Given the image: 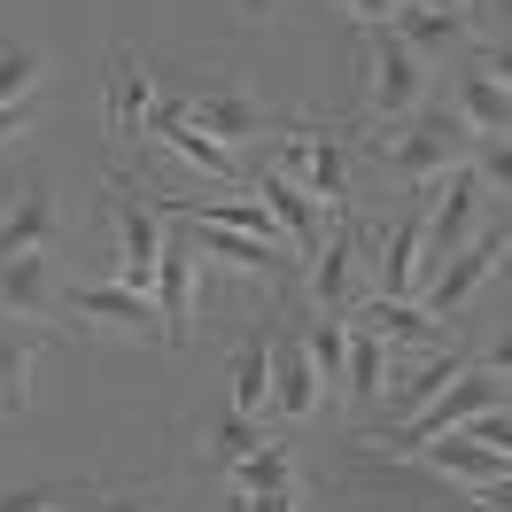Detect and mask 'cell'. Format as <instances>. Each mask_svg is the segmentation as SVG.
Masks as SVG:
<instances>
[{
	"label": "cell",
	"instance_id": "34",
	"mask_svg": "<svg viewBox=\"0 0 512 512\" xmlns=\"http://www.w3.org/2000/svg\"><path fill=\"white\" fill-rule=\"evenodd\" d=\"M39 125V101H16V109H0V148H16L24 132Z\"/></svg>",
	"mask_w": 512,
	"mask_h": 512
},
{
	"label": "cell",
	"instance_id": "26",
	"mask_svg": "<svg viewBox=\"0 0 512 512\" xmlns=\"http://www.w3.org/2000/svg\"><path fill=\"white\" fill-rule=\"evenodd\" d=\"M303 350H311V365H319V388L342 381V365H350V326L334 319V311H319V319H311V334H303Z\"/></svg>",
	"mask_w": 512,
	"mask_h": 512
},
{
	"label": "cell",
	"instance_id": "4",
	"mask_svg": "<svg viewBox=\"0 0 512 512\" xmlns=\"http://www.w3.org/2000/svg\"><path fill=\"white\" fill-rule=\"evenodd\" d=\"M497 404H505V381L466 365V373H458V381H450L443 396L427 404V412H412L404 427H396V443H412V450H419V443H435V435H458V427H474V419H481V412H497Z\"/></svg>",
	"mask_w": 512,
	"mask_h": 512
},
{
	"label": "cell",
	"instance_id": "30",
	"mask_svg": "<svg viewBox=\"0 0 512 512\" xmlns=\"http://www.w3.org/2000/svg\"><path fill=\"white\" fill-rule=\"evenodd\" d=\"M256 443H264V435H256V419H249V412H225V419H218V458H225V466H241Z\"/></svg>",
	"mask_w": 512,
	"mask_h": 512
},
{
	"label": "cell",
	"instance_id": "2",
	"mask_svg": "<svg viewBox=\"0 0 512 512\" xmlns=\"http://www.w3.org/2000/svg\"><path fill=\"white\" fill-rule=\"evenodd\" d=\"M365 94H373V117H381V125H404V117L427 109V63H419L388 24L373 32V47H365Z\"/></svg>",
	"mask_w": 512,
	"mask_h": 512
},
{
	"label": "cell",
	"instance_id": "18",
	"mask_svg": "<svg viewBox=\"0 0 512 512\" xmlns=\"http://www.w3.org/2000/svg\"><path fill=\"white\" fill-rule=\"evenodd\" d=\"M272 342H280V319L264 311L256 319V334L241 342V357H233V412H272Z\"/></svg>",
	"mask_w": 512,
	"mask_h": 512
},
{
	"label": "cell",
	"instance_id": "19",
	"mask_svg": "<svg viewBox=\"0 0 512 512\" xmlns=\"http://www.w3.org/2000/svg\"><path fill=\"white\" fill-rule=\"evenodd\" d=\"M319 272H311V303L319 311H334V319H350L357 311V295H350V272H357V225H334L326 233V249L311 256Z\"/></svg>",
	"mask_w": 512,
	"mask_h": 512
},
{
	"label": "cell",
	"instance_id": "10",
	"mask_svg": "<svg viewBox=\"0 0 512 512\" xmlns=\"http://www.w3.org/2000/svg\"><path fill=\"white\" fill-rule=\"evenodd\" d=\"M256 202H264V210L280 218V233H288V241H295V256H319V249H326L319 202H311V194L295 187V179H288V171H280V163H256Z\"/></svg>",
	"mask_w": 512,
	"mask_h": 512
},
{
	"label": "cell",
	"instance_id": "8",
	"mask_svg": "<svg viewBox=\"0 0 512 512\" xmlns=\"http://www.w3.org/2000/svg\"><path fill=\"white\" fill-rule=\"evenodd\" d=\"M280 171H288L311 202H326V210L350 202V156H342V140H326V132L319 140H288V148H280Z\"/></svg>",
	"mask_w": 512,
	"mask_h": 512
},
{
	"label": "cell",
	"instance_id": "12",
	"mask_svg": "<svg viewBox=\"0 0 512 512\" xmlns=\"http://www.w3.org/2000/svg\"><path fill=\"white\" fill-rule=\"evenodd\" d=\"M187 117H194L202 132H218V140L233 148V156H241V148H256V140L272 132V109H264L256 94H233V86H218V94L187 101Z\"/></svg>",
	"mask_w": 512,
	"mask_h": 512
},
{
	"label": "cell",
	"instance_id": "38",
	"mask_svg": "<svg viewBox=\"0 0 512 512\" xmlns=\"http://www.w3.org/2000/svg\"><path fill=\"white\" fill-rule=\"evenodd\" d=\"M481 70H489V78H497V86L512 94V47H497V55H481Z\"/></svg>",
	"mask_w": 512,
	"mask_h": 512
},
{
	"label": "cell",
	"instance_id": "40",
	"mask_svg": "<svg viewBox=\"0 0 512 512\" xmlns=\"http://www.w3.org/2000/svg\"><path fill=\"white\" fill-rule=\"evenodd\" d=\"M256 8H272V0H256Z\"/></svg>",
	"mask_w": 512,
	"mask_h": 512
},
{
	"label": "cell",
	"instance_id": "33",
	"mask_svg": "<svg viewBox=\"0 0 512 512\" xmlns=\"http://www.w3.org/2000/svg\"><path fill=\"white\" fill-rule=\"evenodd\" d=\"M55 512H163V505L140 489V497H86V505H55Z\"/></svg>",
	"mask_w": 512,
	"mask_h": 512
},
{
	"label": "cell",
	"instance_id": "35",
	"mask_svg": "<svg viewBox=\"0 0 512 512\" xmlns=\"http://www.w3.org/2000/svg\"><path fill=\"white\" fill-rule=\"evenodd\" d=\"M342 8H350L357 24H373V32H381V24H396V8H404V0H342Z\"/></svg>",
	"mask_w": 512,
	"mask_h": 512
},
{
	"label": "cell",
	"instance_id": "7",
	"mask_svg": "<svg viewBox=\"0 0 512 512\" xmlns=\"http://www.w3.org/2000/svg\"><path fill=\"white\" fill-rule=\"evenodd\" d=\"M63 311H70V319H94V326H125V334H156V342H163L156 295L125 288V280H94V288H63Z\"/></svg>",
	"mask_w": 512,
	"mask_h": 512
},
{
	"label": "cell",
	"instance_id": "22",
	"mask_svg": "<svg viewBox=\"0 0 512 512\" xmlns=\"http://www.w3.org/2000/svg\"><path fill=\"white\" fill-rule=\"evenodd\" d=\"M450 109L474 125V140H489V132H512V94L489 78V70H458V94H450Z\"/></svg>",
	"mask_w": 512,
	"mask_h": 512
},
{
	"label": "cell",
	"instance_id": "39",
	"mask_svg": "<svg viewBox=\"0 0 512 512\" xmlns=\"http://www.w3.org/2000/svg\"><path fill=\"white\" fill-rule=\"evenodd\" d=\"M458 8H466V16H474V24H481V16H489V8H497V0H458Z\"/></svg>",
	"mask_w": 512,
	"mask_h": 512
},
{
	"label": "cell",
	"instance_id": "6",
	"mask_svg": "<svg viewBox=\"0 0 512 512\" xmlns=\"http://www.w3.org/2000/svg\"><path fill=\"white\" fill-rule=\"evenodd\" d=\"M156 256H163V210L117 187V280L148 295L156 288Z\"/></svg>",
	"mask_w": 512,
	"mask_h": 512
},
{
	"label": "cell",
	"instance_id": "23",
	"mask_svg": "<svg viewBox=\"0 0 512 512\" xmlns=\"http://www.w3.org/2000/svg\"><path fill=\"white\" fill-rule=\"evenodd\" d=\"M357 311L381 326L388 342H412V350H450V326H443V319H427V311H412L404 295H365Z\"/></svg>",
	"mask_w": 512,
	"mask_h": 512
},
{
	"label": "cell",
	"instance_id": "29",
	"mask_svg": "<svg viewBox=\"0 0 512 512\" xmlns=\"http://www.w3.org/2000/svg\"><path fill=\"white\" fill-rule=\"evenodd\" d=\"M481 171V187L489 194H505L512 202V132H489V140H474V156H466Z\"/></svg>",
	"mask_w": 512,
	"mask_h": 512
},
{
	"label": "cell",
	"instance_id": "21",
	"mask_svg": "<svg viewBox=\"0 0 512 512\" xmlns=\"http://www.w3.org/2000/svg\"><path fill=\"white\" fill-rule=\"evenodd\" d=\"M419 450H427V466H435V474H458L466 489H481V481H505V474H512L505 450L474 443V435H435V443H419Z\"/></svg>",
	"mask_w": 512,
	"mask_h": 512
},
{
	"label": "cell",
	"instance_id": "3",
	"mask_svg": "<svg viewBox=\"0 0 512 512\" xmlns=\"http://www.w3.org/2000/svg\"><path fill=\"white\" fill-rule=\"evenodd\" d=\"M505 249H512V233H505V225H481L474 241H466V249L450 256V264L435 272V280H427V288H419V295H427V319H443V326L458 319V311H466V303L489 288V272L505 264Z\"/></svg>",
	"mask_w": 512,
	"mask_h": 512
},
{
	"label": "cell",
	"instance_id": "27",
	"mask_svg": "<svg viewBox=\"0 0 512 512\" xmlns=\"http://www.w3.org/2000/svg\"><path fill=\"white\" fill-rule=\"evenodd\" d=\"M233 489H295V458L288 443H256L241 466H233Z\"/></svg>",
	"mask_w": 512,
	"mask_h": 512
},
{
	"label": "cell",
	"instance_id": "13",
	"mask_svg": "<svg viewBox=\"0 0 512 512\" xmlns=\"http://www.w3.org/2000/svg\"><path fill=\"white\" fill-rule=\"evenodd\" d=\"M148 117H156L148 63H140V55H117V63H109V140L140 148V140H148Z\"/></svg>",
	"mask_w": 512,
	"mask_h": 512
},
{
	"label": "cell",
	"instance_id": "31",
	"mask_svg": "<svg viewBox=\"0 0 512 512\" xmlns=\"http://www.w3.org/2000/svg\"><path fill=\"white\" fill-rule=\"evenodd\" d=\"M55 505H63V497H55L47 481H24V489H8V497H0V512H55Z\"/></svg>",
	"mask_w": 512,
	"mask_h": 512
},
{
	"label": "cell",
	"instance_id": "1",
	"mask_svg": "<svg viewBox=\"0 0 512 512\" xmlns=\"http://www.w3.org/2000/svg\"><path fill=\"white\" fill-rule=\"evenodd\" d=\"M373 156H381V171H388L404 194H427L435 179H450L458 163L474 156V125H466V117L443 101V109H419L404 132L373 140Z\"/></svg>",
	"mask_w": 512,
	"mask_h": 512
},
{
	"label": "cell",
	"instance_id": "36",
	"mask_svg": "<svg viewBox=\"0 0 512 512\" xmlns=\"http://www.w3.org/2000/svg\"><path fill=\"white\" fill-rule=\"evenodd\" d=\"M474 505H481V512H512V474H505V481H481Z\"/></svg>",
	"mask_w": 512,
	"mask_h": 512
},
{
	"label": "cell",
	"instance_id": "28",
	"mask_svg": "<svg viewBox=\"0 0 512 512\" xmlns=\"http://www.w3.org/2000/svg\"><path fill=\"white\" fill-rule=\"evenodd\" d=\"M39 78H47V55H39V47H0V109L32 101Z\"/></svg>",
	"mask_w": 512,
	"mask_h": 512
},
{
	"label": "cell",
	"instance_id": "25",
	"mask_svg": "<svg viewBox=\"0 0 512 512\" xmlns=\"http://www.w3.org/2000/svg\"><path fill=\"white\" fill-rule=\"evenodd\" d=\"M32 334H24V326H0V404H8V412H24V404H32Z\"/></svg>",
	"mask_w": 512,
	"mask_h": 512
},
{
	"label": "cell",
	"instance_id": "5",
	"mask_svg": "<svg viewBox=\"0 0 512 512\" xmlns=\"http://www.w3.org/2000/svg\"><path fill=\"white\" fill-rule=\"evenodd\" d=\"M388 32L404 39L419 63H450V55H466V47H474V16H466L458 0H404Z\"/></svg>",
	"mask_w": 512,
	"mask_h": 512
},
{
	"label": "cell",
	"instance_id": "15",
	"mask_svg": "<svg viewBox=\"0 0 512 512\" xmlns=\"http://www.w3.org/2000/svg\"><path fill=\"white\" fill-rule=\"evenodd\" d=\"M171 225H187L194 249L218 256V264H233V272H272V280H280V272L295 264V249H264L256 233H233V225H194V218H171Z\"/></svg>",
	"mask_w": 512,
	"mask_h": 512
},
{
	"label": "cell",
	"instance_id": "32",
	"mask_svg": "<svg viewBox=\"0 0 512 512\" xmlns=\"http://www.w3.org/2000/svg\"><path fill=\"white\" fill-rule=\"evenodd\" d=\"M233 512H295V489H233Z\"/></svg>",
	"mask_w": 512,
	"mask_h": 512
},
{
	"label": "cell",
	"instance_id": "20",
	"mask_svg": "<svg viewBox=\"0 0 512 512\" xmlns=\"http://www.w3.org/2000/svg\"><path fill=\"white\" fill-rule=\"evenodd\" d=\"M381 381H388V334L357 311V326H350V365H342V396H350L357 412H373V404H381Z\"/></svg>",
	"mask_w": 512,
	"mask_h": 512
},
{
	"label": "cell",
	"instance_id": "17",
	"mask_svg": "<svg viewBox=\"0 0 512 512\" xmlns=\"http://www.w3.org/2000/svg\"><path fill=\"white\" fill-rule=\"evenodd\" d=\"M63 233V210H55V194L47 187H24V202L0 218V264H16V256H47V241Z\"/></svg>",
	"mask_w": 512,
	"mask_h": 512
},
{
	"label": "cell",
	"instance_id": "24",
	"mask_svg": "<svg viewBox=\"0 0 512 512\" xmlns=\"http://www.w3.org/2000/svg\"><path fill=\"white\" fill-rule=\"evenodd\" d=\"M458 373H466V357H458V350H427V365H412V373H404V388L388 396V427H404L412 412H427V404H435Z\"/></svg>",
	"mask_w": 512,
	"mask_h": 512
},
{
	"label": "cell",
	"instance_id": "9",
	"mask_svg": "<svg viewBox=\"0 0 512 512\" xmlns=\"http://www.w3.org/2000/svg\"><path fill=\"white\" fill-rule=\"evenodd\" d=\"M156 319H163V342L179 350L187 342V319H194V241H187V225L163 241V256H156Z\"/></svg>",
	"mask_w": 512,
	"mask_h": 512
},
{
	"label": "cell",
	"instance_id": "11",
	"mask_svg": "<svg viewBox=\"0 0 512 512\" xmlns=\"http://www.w3.org/2000/svg\"><path fill=\"white\" fill-rule=\"evenodd\" d=\"M419 256H427V202H404L396 210V225H388V241H381V280H373V295H412L419 288Z\"/></svg>",
	"mask_w": 512,
	"mask_h": 512
},
{
	"label": "cell",
	"instance_id": "37",
	"mask_svg": "<svg viewBox=\"0 0 512 512\" xmlns=\"http://www.w3.org/2000/svg\"><path fill=\"white\" fill-rule=\"evenodd\" d=\"M489 373H497V381H512V326L489 342Z\"/></svg>",
	"mask_w": 512,
	"mask_h": 512
},
{
	"label": "cell",
	"instance_id": "14",
	"mask_svg": "<svg viewBox=\"0 0 512 512\" xmlns=\"http://www.w3.org/2000/svg\"><path fill=\"white\" fill-rule=\"evenodd\" d=\"M272 412L280 419H311L319 412V365H311V350L295 342L288 326H280V342H272Z\"/></svg>",
	"mask_w": 512,
	"mask_h": 512
},
{
	"label": "cell",
	"instance_id": "16",
	"mask_svg": "<svg viewBox=\"0 0 512 512\" xmlns=\"http://www.w3.org/2000/svg\"><path fill=\"white\" fill-rule=\"evenodd\" d=\"M0 311H8V319H47V311H63V280H55V264H47V256H16V264H0Z\"/></svg>",
	"mask_w": 512,
	"mask_h": 512
}]
</instances>
